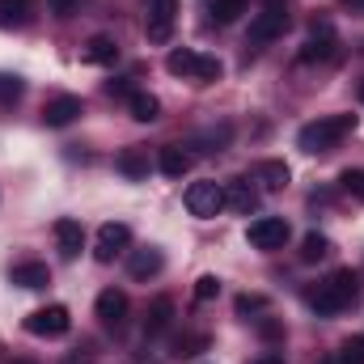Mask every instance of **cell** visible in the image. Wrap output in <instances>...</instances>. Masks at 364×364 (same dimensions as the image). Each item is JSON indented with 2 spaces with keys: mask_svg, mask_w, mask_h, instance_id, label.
<instances>
[{
  "mask_svg": "<svg viewBox=\"0 0 364 364\" xmlns=\"http://www.w3.org/2000/svg\"><path fill=\"white\" fill-rule=\"evenodd\" d=\"M339 364H364V339H343V348H339Z\"/></svg>",
  "mask_w": 364,
  "mask_h": 364,
  "instance_id": "obj_29",
  "label": "cell"
},
{
  "mask_svg": "<svg viewBox=\"0 0 364 364\" xmlns=\"http://www.w3.org/2000/svg\"><path fill=\"white\" fill-rule=\"evenodd\" d=\"M339 186H343L352 199L364 203V170H343V174H339Z\"/></svg>",
  "mask_w": 364,
  "mask_h": 364,
  "instance_id": "obj_28",
  "label": "cell"
},
{
  "mask_svg": "<svg viewBox=\"0 0 364 364\" xmlns=\"http://www.w3.org/2000/svg\"><path fill=\"white\" fill-rule=\"evenodd\" d=\"M90 64H97V68H110L114 60H119V43L110 38V34H93L90 43H85V51H81Z\"/></svg>",
  "mask_w": 364,
  "mask_h": 364,
  "instance_id": "obj_19",
  "label": "cell"
},
{
  "mask_svg": "<svg viewBox=\"0 0 364 364\" xmlns=\"http://www.w3.org/2000/svg\"><path fill=\"white\" fill-rule=\"evenodd\" d=\"M288 237H292V229H288L284 216H259V220H250V229H246V242H250L255 250H263V255L284 250Z\"/></svg>",
  "mask_w": 364,
  "mask_h": 364,
  "instance_id": "obj_5",
  "label": "cell"
},
{
  "mask_svg": "<svg viewBox=\"0 0 364 364\" xmlns=\"http://www.w3.org/2000/svg\"><path fill=\"white\" fill-rule=\"evenodd\" d=\"M225 208H233L242 216H255L259 212V186L250 178H229L225 182Z\"/></svg>",
  "mask_w": 364,
  "mask_h": 364,
  "instance_id": "obj_13",
  "label": "cell"
},
{
  "mask_svg": "<svg viewBox=\"0 0 364 364\" xmlns=\"http://www.w3.org/2000/svg\"><path fill=\"white\" fill-rule=\"evenodd\" d=\"M106 93H110V97H132L136 90H127V81H110V85H106Z\"/></svg>",
  "mask_w": 364,
  "mask_h": 364,
  "instance_id": "obj_32",
  "label": "cell"
},
{
  "mask_svg": "<svg viewBox=\"0 0 364 364\" xmlns=\"http://www.w3.org/2000/svg\"><path fill=\"white\" fill-rule=\"evenodd\" d=\"M81 110H85V106H81L77 93H55V97L43 106V123H47V127H68V123L81 119Z\"/></svg>",
  "mask_w": 364,
  "mask_h": 364,
  "instance_id": "obj_12",
  "label": "cell"
},
{
  "mask_svg": "<svg viewBox=\"0 0 364 364\" xmlns=\"http://www.w3.org/2000/svg\"><path fill=\"white\" fill-rule=\"evenodd\" d=\"M174 26H178V0H149V17H144L149 43L166 47L174 38Z\"/></svg>",
  "mask_w": 364,
  "mask_h": 364,
  "instance_id": "obj_6",
  "label": "cell"
},
{
  "mask_svg": "<svg viewBox=\"0 0 364 364\" xmlns=\"http://www.w3.org/2000/svg\"><path fill=\"white\" fill-rule=\"evenodd\" d=\"M246 4H250V0H208V13H212V21L229 26V21H237V17L246 13Z\"/></svg>",
  "mask_w": 364,
  "mask_h": 364,
  "instance_id": "obj_26",
  "label": "cell"
},
{
  "mask_svg": "<svg viewBox=\"0 0 364 364\" xmlns=\"http://www.w3.org/2000/svg\"><path fill=\"white\" fill-rule=\"evenodd\" d=\"M51 233H55V246H60V255H64V259H77V255L85 250V225H81V220L60 216V220L51 225Z\"/></svg>",
  "mask_w": 364,
  "mask_h": 364,
  "instance_id": "obj_14",
  "label": "cell"
},
{
  "mask_svg": "<svg viewBox=\"0 0 364 364\" xmlns=\"http://www.w3.org/2000/svg\"><path fill=\"white\" fill-rule=\"evenodd\" d=\"M331 255V237L326 233H305L301 242V263H322Z\"/></svg>",
  "mask_w": 364,
  "mask_h": 364,
  "instance_id": "obj_25",
  "label": "cell"
},
{
  "mask_svg": "<svg viewBox=\"0 0 364 364\" xmlns=\"http://www.w3.org/2000/svg\"><path fill=\"white\" fill-rule=\"evenodd\" d=\"M182 199H186V212H191V216H203V220H212V216L225 208V182H216V178L191 182Z\"/></svg>",
  "mask_w": 364,
  "mask_h": 364,
  "instance_id": "obj_4",
  "label": "cell"
},
{
  "mask_svg": "<svg viewBox=\"0 0 364 364\" xmlns=\"http://www.w3.org/2000/svg\"><path fill=\"white\" fill-rule=\"evenodd\" d=\"M237 314H242V318H255V314H267V296H255V292H242V296H237Z\"/></svg>",
  "mask_w": 364,
  "mask_h": 364,
  "instance_id": "obj_27",
  "label": "cell"
},
{
  "mask_svg": "<svg viewBox=\"0 0 364 364\" xmlns=\"http://www.w3.org/2000/svg\"><path fill=\"white\" fill-rule=\"evenodd\" d=\"M339 55V38H335V26L331 21H314L309 30V43L301 47V64H326Z\"/></svg>",
  "mask_w": 364,
  "mask_h": 364,
  "instance_id": "obj_8",
  "label": "cell"
},
{
  "mask_svg": "<svg viewBox=\"0 0 364 364\" xmlns=\"http://www.w3.org/2000/svg\"><path fill=\"white\" fill-rule=\"evenodd\" d=\"M9 279H13L17 288L38 292V288H47V284H51V267H47V263H38V259H26V263H13Z\"/></svg>",
  "mask_w": 364,
  "mask_h": 364,
  "instance_id": "obj_15",
  "label": "cell"
},
{
  "mask_svg": "<svg viewBox=\"0 0 364 364\" xmlns=\"http://www.w3.org/2000/svg\"><path fill=\"white\" fill-rule=\"evenodd\" d=\"M352 132H356V114H322V119H314V123H305L296 132V144H301V153L318 157V153L339 149Z\"/></svg>",
  "mask_w": 364,
  "mask_h": 364,
  "instance_id": "obj_1",
  "label": "cell"
},
{
  "mask_svg": "<svg viewBox=\"0 0 364 364\" xmlns=\"http://www.w3.org/2000/svg\"><path fill=\"white\" fill-rule=\"evenodd\" d=\"M255 182H263L267 191H284V186L292 182V170H288L284 161H259V166H255Z\"/></svg>",
  "mask_w": 364,
  "mask_h": 364,
  "instance_id": "obj_22",
  "label": "cell"
},
{
  "mask_svg": "<svg viewBox=\"0 0 364 364\" xmlns=\"http://www.w3.org/2000/svg\"><path fill=\"white\" fill-rule=\"evenodd\" d=\"M127 309H132V301H127V292H123V288H106V292H97L93 314H97V322H102V326L119 331V326L127 322Z\"/></svg>",
  "mask_w": 364,
  "mask_h": 364,
  "instance_id": "obj_11",
  "label": "cell"
},
{
  "mask_svg": "<svg viewBox=\"0 0 364 364\" xmlns=\"http://www.w3.org/2000/svg\"><path fill=\"white\" fill-rule=\"evenodd\" d=\"M170 326H174V301H170V296H157V301L149 305V314H144V335L157 339V335H166Z\"/></svg>",
  "mask_w": 364,
  "mask_h": 364,
  "instance_id": "obj_16",
  "label": "cell"
},
{
  "mask_svg": "<svg viewBox=\"0 0 364 364\" xmlns=\"http://www.w3.org/2000/svg\"><path fill=\"white\" fill-rule=\"evenodd\" d=\"M166 267V255L157 250V246H144V250H132V259H127V272L136 275V279H149V275H157Z\"/></svg>",
  "mask_w": 364,
  "mask_h": 364,
  "instance_id": "obj_18",
  "label": "cell"
},
{
  "mask_svg": "<svg viewBox=\"0 0 364 364\" xmlns=\"http://www.w3.org/2000/svg\"><path fill=\"white\" fill-rule=\"evenodd\" d=\"M356 292H360L356 272H352V267H339V272H331L314 292H309V305H314L318 318H335V314H343V309L356 301Z\"/></svg>",
  "mask_w": 364,
  "mask_h": 364,
  "instance_id": "obj_2",
  "label": "cell"
},
{
  "mask_svg": "<svg viewBox=\"0 0 364 364\" xmlns=\"http://www.w3.org/2000/svg\"><path fill=\"white\" fill-rule=\"evenodd\" d=\"M68 326H73V318H68L64 305H43L26 318V331L38 335V339H60V335H68Z\"/></svg>",
  "mask_w": 364,
  "mask_h": 364,
  "instance_id": "obj_9",
  "label": "cell"
},
{
  "mask_svg": "<svg viewBox=\"0 0 364 364\" xmlns=\"http://www.w3.org/2000/svg\"><path fill=\"white\" fill-rule=\"evenodd\" d=\"M199 352H208V335H203V331H182L178 339L170 343V356H174V360L199 356Z\"/></svg>",
  "mask_w": 364,
  "mask_h": 364,
  "instance_id": "obj_23",
  "label": "cell"
},
{
  "mask_svg": "<svg viewBox=\"0 0 364 364\" xmlns=\"http://www.w3.org/2000/svg\"><path fill=\"white\" fill-rule=\"evenodd\" d=\"M13 364H38V360H13Z\"/></svg>",
  "mask_w": 364,
  "mask_h": 364,
  "instance_id": "obj_37",
  "label": "cell"
},
{
  "mask_svg": "<svg viewBox=\"0 0 364 364\" xmlns=\"http://www.w3.org/2000/svg\"><path fill=\"white\" fill-rule=\"evenodd\" d=\"M114 170H119L123 178H149V153H144V149H123V153L114 157Z\"/></svg>",
  "mask_w": 364,
  "mask_h": 364,
  "instance_id": "obj_20",
  "label": "cell"
},
{
  "mask_svg": "<svg viewBox=\"0 0 364 364\" xmlns=\"http://www.w3.org/2000/svg\"><path fill=\"white\" fill-rule=\"evenodd\" d=\"M127 246H132V229H127L123 220H106V225L97 229L93 259H97V263H114L119 255H127Z\"/></svg>",
  "mask_w": 364,
  "mask_h": 364,
  "instance_id": "obj_7",
  "label": "cell"
},
{
  "mask_svg": "<svg viewBox=\"0 0 364 364\" xmlns=\"http://www.w3.org/2000/svg\"><path fill=\"white\" fill-rule=\"evenodd\" d=\"M34 17V0H0V26L4 30H21Z\"/></svg>",
  "mask_w": 364,
  "mask_h": 364,
  "instance_id": "obj_21",
  "label": "cell"
},
{
  "mask_svg": "<svg viewBox=\"0 0 364 364\" xmlns=\"http://www.w3.org/2000/svg\"><path fill=\"white\" fill-rule=\"evenodd\" d=\"M246 364H284V356L279 352H263V356H255V360H246Z\"/></svg>",
  "mask_w": 364,
  "mask_h": 364,
  "instance_id": "obj_33",
  "label": "cell"
},
{
  "mask_svg": "<svg viewBox=\"0 0 364 364\" xmlns=\"http://www.w3.org/2000/svg\"><path fill=\"white\" fill-rule=\"evenodd\" d=\"M360 102H364V85H360Z\"/></svg>",
  "mask_w": 364,
  "mask_h": 364,
  "instance_id": "obj_38",
  "label": "cell"
},
{
  "mask_svg": "<svg viewBox=\"0 0 364 364\" xmlns=\"http://www.w3.org/2000/svg\"><path fill=\"white\" fill-rule=\"evenodd\" d=\"M166 73H170V77H182V81L208 85V81L220 77V60H216V55H203V51H195V47H174V51L166 55Z\"/></svg>",
  "mask_w": 364,
  "mask_h": 364,
  "instance_id": "obj_3",
  "label": "cell"
},
{
  "mask_svg": "<svg viewBox=\"0 0 364 364\" xmlns=\"http://www.w3.org/2000/svg\"><path fill=\"white\" fill-rule=\"evenodd\" d=\"M220 296V279L216 275H199L195 279V301H216Z\"/></svg>",
  "mask_w": 364,
  "mask_h": 364,
  "instance_id": "obj_30",
  "label": "cell"
},
{
  "mask_svg": "<svg viewBox=\"0 0 364 364\" xmlns=\"http://www.w3.org/2000/svg\"><path fill=\"white\" fill-rule=\"evenodd\" d=\"M284 4H288V0H267V9H284Z\"/></svg>",
  "mask_w": 364,
  "mask_h": 364,
  "instance_id": "obj_36",
  "label": "cell"
},
{
  "mask_svg": "<svg viewBox=\"0 0 364 364\" xmlns=\"http://www.w3.org/2000/svg\"><path fill=\"white\" fill-rule=\"evenodd\" d=\"M21 97V81L17 77H0V102H17Z\"/></svg>",
  "mask_w": 364,
  "mask_h": 364,
  "instance_id": "obj_31",
  "label": "cell"
},
{
  "mask_svg": "<svg viewBox=\"0 0 364 364\" xmlns=\"http://www.w3.org/2000/svg\"><path fill=\"white\" fill-rule=\"evenodd\" d=\"M191 166H195V157H191L182 144H166V149L157 153V170H161L166 178H182Z\"/></svg>",
  "mask_w": 364,
  "mask_h": 364,
  "instance_id": "obj_17",
  "label": "cell"
},
{
  "mask_svg": "<svg viewBox=\"0 0 364 364\" xmlns=\"http://www.w3.org/2000/svg\"><path fill=\"white\" fill-rule=\"evenodd\" d=\"M127 110H132V119H140V123H153V119H161V102L153 97V93H132L127 97Z\"/></svg>",
  "mask_w": 364,
  "mask_h": 364,
  "instance_id": "obj_24",
  "label": "cell"
},
{
  "mask_svg": "<svg viewBox=\"0 0 364 364\" xmlns=\"http://www.w3.org/2000/svg\"><path fill=\"white\" fill-rule=\"evenodd\" d=\"M339 4H343L348 13H360V17H364V0H339Z\"/></svg>",
  "mask_w": 364,
  "mask_h": 364,
  "instance_id": "obj_35",
  "label": "cell"
},
{
  "mask_svg": "<svg viewBox=\"0 0 364 364\" xmlns=\"http://www.w3.org/2000/svg\"><path fill=\"white\" fill-rule=\"evenodd\" d=\"M284 30H288V13H284V9H267V4H263V13H259V17L250 21V30H246V47H255V51H259V47L275 43Z\"/></svg>",
  "mask_w": 364,
  "mask_h": 364,
  "instance_id": "obj_10",
  "label": "cell"
},
{
  "mask_svg": "<svg viewBox=\"0 0 364 364\" xmlns=\"http://www.w3.org/2000/svg\"><path fill=\"white\" fill-rule=\"evenodd\" d=\"M51 9H55V13H60V17H68V13H73V9H77V0H51Z\"/></svg>",
  "mask_w": 364,
  "mask_h": 364,
  "instance_id": "obj_34",
  "label": "cell"
}]
</instances>
